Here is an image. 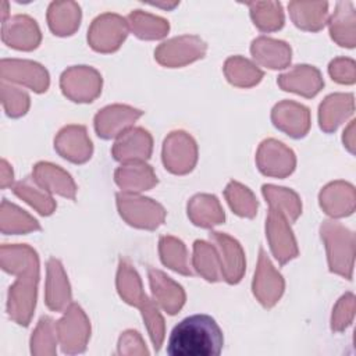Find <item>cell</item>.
Segmentation results:
<instances>
[{
  "mask_svg": "<svg viewBox=\"0 0 356 356\" xmlns=\"http://www.w3.org/2000/svg\"><path fill=\"white\" fill-rule=\"evenodd\" d=\"M224 345L222 331L209 314H193L181 320L167 342L170 356H217Z\"/></svg>",
  "mask_w": 356,
  "mask_h": 356,
  "instance_id": "obj_1",
  "label": "cell"
},
{
  "mask_svg": "<svg viewBox=\"0 0 356 356\" xmlns=\"http://www.w3.org/2000/svg\"><path fill=\"white\" fill-rule=\"evenodd\" d=\"M8 273L19 271L8 295V314L18 324L28 325L36 303V285L39 280V260L35 250L26 248L22 267L4 266Z\"/></svg>",
  "mask_w": 356,
  "mask_h": 356,
  "instance_id": "obj_2",
  "label": "cell"
},
{
  "mask_svg": "<svg viewBox=\"0 0 356 356\" xmlns=\"http://www.w3.org/2000/svg\"><path fill=\"white\" fill-rule=\"evenodd\" d=\"M117 288L121 298L142 310V316L146 321V327L156 350L160 349L164 338V320L160 316L156 306L142 291V282L132 266L125 260H120L117 273Z\"/></svg>",
  "mask_w": 356,
  "mask_h": 356,
  "instance_id": "obj_3",
  "label": "cell"
},
{
  "mask_svg": "<svg viewBox=\"0 0 356 356\" xmlns=\"http://www.w3.org/2000/svg\"><path fill=\"white\" fill-rule=\"evenodd\" d=\"M321 238L325 242L330 270L350 280L355 259L353 232L341 222L324 221L321 225Z\"/></svg>",
  "mask_w": 356,
  "mask_h": 356,
  "instance_id": "obj_4",
  "label": "cell"
},
{
  "mask_svg": "<svg viewBox=\"0 0 356 356\" xmlns=\"http://www.w3.org/2000/svg\"><path fill=\"white\" fill-rule=\"evenodd\" d=\"M117 206L121 217L138 228L154 229L165 217L164 209L149 197L135 196L134 193L121 192L117 195Z\"/></svg>",
  "mask_w": 356,
  "mask_h": 356,
  "instance_id": "obj_5",
  "label": "cell"
},
{
  "mask_svg": "<svg viewBox=\"0 0 356 356\" xmlns=\"http://www.w3.org/2000/svg\"><path fill=\"white\" fill-rule=\"evenodd\" d=\"M56 328L64 353H81L85 350L90 327L83 310L76 303L68 306L64 317L56 323Z\"/></svg>",
  "mask_w": 356,
  "mask_h": 356,
  "instance_id": "obj_6",
  "label": "cell"
},
{
  "mask_svg": "<svg viewBox=\"0 0 356 356\" xmlns=\"http://www.w3.org/2000/svg\"><path fill=\"white\" fill-rule=\"evenodd\" d=\"M60 86L72 102L88 103L93 102L102 92V76L96 70L86 65L71 67L63 72Z\"/></svg>",
  "mask_w": 356,
  "mask_h": 356,
  "instance_id": "obj_7",
  "label": "cell"
},
{
  "mask_svg": "<svg viewBox=\"0 0 356 356\" xmlns=\"http://www.w3.org/2000/svg\"><path fill=\"white\" fill-rule=\"evenodd\" d=\"M197 160V147L192 136L186 132H171L163 146V163L172 174H186L192 171Z\"/></svg>",
  "mask_w": 356,
  "mask_h": 356,
  "instance_id": "obj_8",
  "label": "cell"
},
{
  "mask_svg": "<svg viewBox=\"0 0 356 356\" xmlns=\"http://www.w3.org/2000/svg\"><path fill=\"white\" fill-rule=\"evenodd\" d=\"M128 32V22L117 14L99 15L90 25L88 42L96 51L110 53L120 47Z\"/></svg>",
  "mask_w": 356,
  "mask_h": 356,
  "instance_id": "obj_9",
  "label": "cell"
},
{
  "mask_svg": "<svg viewBox=\"0 0 356 356\" xmlns=\"http://www.w3.org/2000/svg\"><path fill=\"white\" fill-rule=\"evenodd\" d=\"M206 53V43L197 36H179L161 43L156 51V60L165 67H181L189 64L197 58H202Z\"/></svg>",
  "mask_w": 356,
  "mask_h": 356,
  "instance_id": "obj_10",
  "label": "cell"
},
{
  "mask_svg": "<svg viewBox=\"0 0 356 356\" xmlns=\"http://www.w3.org/2000/svg\"><path fill=\"white\" fill-rule=\"evenodd\" d=\"M256 161L264 175L278 178L289 175L296 164L293 152L275 139H267L260 145Z\"/></svg>",
  "mask_w": 356,
  "mask_h": 356,
  "instance_id": "obj_11",
  "label": "cell"
},
{
  "mask_svg": "<svg viewBox=\"0 0 356 356\" xmlns=\"http://www.w3.org/2000/svg\"><path fill=\"white\" fill-rule=\"evenodd\" d=\"M266 231L271 252L280 261V264H285L286 261L298 256L296 241L292 235L286 217L281 211L270 209Z\"/></svg>",
  "mask_w": 356,
  "mask_h": 356,
  "instance_id": "obj_12",
  "label": "cell"
},
{
  "mask_svg": "<svg viewBox=\"0 0 356 356\" xmlns=\"http://www.w3.org/2000/svg\"><path fill=\"white\" fill-rule=\"evenodd\" d=\"M284 292V280L273 267L263 248L259 253V264L253 280V293L264 307L274 306Z\"/></svg>",
  "mask_w": 356,
  "mask_h": 356,
  "instance_id": "obj_13",
  "label": "cell"
},
{
  "mask_svg": "<svg viewBox=\"0 0 356 356\" xmlns=\"http://www.w3.org/2000/svg\"><path fill=\"white\" fill-rule=\"evenodd\" d=\"M143 111L132 108L129 106L114 104L104 107L95 117V129L103 139L118 138L121 134L128 131Z\"/></svg>",
  "mask_w": 356,
  "mask_h": 356,
  "instance_id": "obj_14",
  "label": "cell"
},
{
  "mask_svg": "<svg viewBox=\"0 0 356 356\" xmlns=\"http://www.w3.org/2000/svg\"><path fill=\"white\" fill-rule=\"evenodd\" d=\"M210 241H213L220 254L222 280L228 284H236L241 281L245 271V253L239 242L227 234L210 232Z\"/></svg>",
  "mask_w": 356,
  "mask_h": 356,
  "instance_id": "obj_15",
  "label": "cell"
},
{
  "mask_svg": "<svg viewBox=\"0 0 356 356\" xmlns=\"http://www.w3.org/2000/svg\"><path fill=\"white\" fill-rule=\"evenodd\" d=\"M1 76L17 83H22L35 92H46L49 88V74L44 67L29 60H1Z\"/></svg>",
  "mask_w": 356,
  "mask_h": 356,
  "instance_id": "obj_16",
  "label": "cell"
},
{
  "mask_svg": "<svg viewBox=\"0 0 356 356\" xmlns=\"http://www.w3.org/2000/svg\"><path fill=\"white\" fill-rule=\"evenodd\" d=\"M152 136L143 128H129L113 146V156L121 163L145 161L152 154Z\"/></svg>",
  "mask_w": 356,
  "mask_h": 356,
  "instance_id": "obj_17",
  "label": "cell"
},
{
  "mask_svg": "<svg viewBox=\"0 0 356 356\" xmlns=\"http://www.w3.org/2000/svg\"><path fill=\"white\" fill-rule=\"evenodd\" d=\"M273 124L292 138H302L310 128V113L303 104L284 100L273 108Z\"/></svg>",
  "mask_w": 356,
  "mask_h": 356,
  "instance_id": "obj_18",
  "label": "cell"
},
{
  "mask_svg": "<svg viewBox=\"0 0 356 356\" xmlns=\"http://www.w3.org/2000/svg\"><path fill=\"white\" fill-rule=\"evenodd\" d=\"M54 147L61 157L76 164L89 160L93 150L92 142L86 135V129L81 125L63 128L54 140Z\"/></svg>",
  "mask_w": 356,
  "mask_h": 356,
  "instance_id": "obj_19",
  "label": "cell"
},
{
  "mask_svg": "<svg viewBox=\"0 0 356 356\" xmlns=\"http://www.w3.org/2000/svg\"><path fill=\"white\" fill-rule=\"evenodd\" d=\"M3 42L18 50H32L40 43V31L35 19L28 15H15L3 21Z\"/></svg>",
  "mask_w": 356,
  "mask_h": 356,
  "instance_id": "obj_20",
  "label": "cell"
},
{
  "mask_svg": "<svg viewBox=\"0 0 356 356\" xmlns=\"http://www.w3.org/2000/svg\"><path fill=\"white\" fill-rule=\"evenodd\" d=\"M277 83L284 90L293 92L305 97L316 96L324 86L320 71L312 65H295L289 72L280 75Z\"/></svg>",
  "mask_w": 356,
  "mask_h": 356,
  "instance_id": "obj_21",
  "label": "cell"
},
{
  "mask_svg": "<svg viewBox=\"0 0 356 356\" xmlns=\"http://www.w3.org/2000/svg\"><path fill=\"white\" fill-rule=\"evenodd\" d=\"M147 273L154 302H157L168 314H175L185 303L182 286L174 282L160 270L149 267Z\"/></svg>",
  "mask_w": 356,
  "mask_h": 356,
  "instance_id": "obj_22",
  "label": "cell"
},
{
  "mask_svg": "<svg viewBox=\"0 0 356 356\" xmlns=\"http://www.w3.org/2000/svg\"><path fill=\"white\" fill-rule=\"evenodd\" d=\"M320 204L331 217H345L355 210V188L343 181L328 184L320 192Z\"/></svg>",
  "mask_w": 356,
  "mask_h": 356,
  "instance_id": "obj_23",
  "label": "cell"
},
{
  "mask_svg": "<svg viewBox=\"0 0 356 356\" xmlns=\"http://www.w3.org/2000/svg\"><path fill=\"white\" fill-rule=\"evenodd\" d=\"M353 95L334 93L327 96L320 104V128L325 132L335 131L348 117L353 114Z\"/></svg>",
  "mask_w": 356,
  "mask_h": 356,
  "instance_id": "obj_24",
  "label": "cell"
},
{
  "mask_svg": "<svg viewBox=\"0 0 356 356\" xmlns=\"http://www.w3.org/2000/svg\"><path fill=\"white\" fill-rule=\"evenodd\" d=\"M117 185L125 193H136L147 191L157 184V178L150 165L143 161L136 163H124L118 167L114 174Z\"/></svg>",
  "mask_w": 356,
  "mask_h": 356,
  "instance_id": "obj_25",
  "label": "cell"
},
{
  "mask_svg": "<svg viewBox=\"0 0 356 356\" xmlns=\"http://www.w3.org/2000/svg\"><path fill=\"white\" fill-rule=\"evenodd\" d=\"M71 302V291L61 263L51 257L47 261L46 305L54 312H61Z\"/></svg>",
  "mask_w": 356,
  "mask_h": 356,
  "instance_id": "obj_26",
  "label": "cell"
},
{
  "mask_svg": "<svg viewBox=\"0 0 356 356\" xmlns=\"http://www.w3.org/2000/svg\"><path fill=\"white\" fill-rule=\"evenodd\" d=\"M250 51L257 63L273 70L285 68L291 61V47L285 42L271 38L254 39Z\"/></svg>",
  "mask_w": 356,
  "mask_h": 356,
  "instance_id": "obj_27",
  "label": "cell"
},
{
  "mask_svg": "<svg viewBox=\"0 0 356 356\" xmlns=\"http://www.w3.org/2000/svg\"><path fill=\"white\" fill-rule=\"evenodd\" d=\"M35 181L47 192H56L61 196L75 199L76 186L70 174L58 165L50 163H38L33 168Z\"/></svg>",
  "mask_w": 356,
  "mask_h": 356,
  "instance_id": "obj_28",
  "label": "cell"
},
{
  "mask_svg": "<svg viewBox=\"0 0 356 356\" xmlns=\"http://www.w3.org/2000/svg\"><path fill=\"white\" fill-rule=\"evenodd\" d=\"M330 33L339 46H355V8L352 1L337 3V8L330 21Z\"/></svg>",
  "mask_w": 356,
  "mask_h": 356,
  "instance_id": "obj_29",
  "label": "cell"
},
{
  "mask_svg": "<svg viewBox=\"0 0 356 356\" xmlns=\"http://www.w3.org/2000/svg\"><path fill=\"white\" fill-rule=\"evenodd\" d=\"M188 216L193 224L210 228L224 221L225 216L220 202L213 195H196L188 203Z\"/></svg>",
  "mask_w": 356,
  "mask_h": 356,
  "instance_id": "obj_30",
  "label": "cell"
},
{
  "mask_svg": "<svg viewBox=\"0 0 356 356\" xmlns=\"http://www.w3.org/2000/svg\"><path fill=\"white\" fill-rule=\"evenodd\" d=\"M81 8L72 1H54L49 7L47 21L54 35L65 36L74 33L79 26Z\"/></svg>",
  "mask_w": 356,
  "mask_h": 356,
  "instance_id": "obj_31",
  "label": "cell"
},
{
  "mask_svg": "<svg viewBox=\"0 0 356 356\" xmlns=\"http://www.w3.org/2000/svg\"><path fill=\"white\" fill-rule=\"evenodd\" d=\"M293 24L305 31H320L325 25L327 8L325 1L320 3H300L292 1L288 4Z\"/></svg>",
  "mask_w": 356,
  "mask_h": 356,
  "instance_id": "obj_32",
  "label": "cell"
},
{
  "mask_svg": "<svg viewBox=\"0 0 356 356\" xmlns=\"http://www.w3.org/2000/svg\"><path fill=\"white\" fill-rule=\"evenodd\" d=\"M193 267L207 281L216 282L222 280V268L220 254L216 246L204 241H195L193 243Z\"/></svg>",
  "mask_w": 356,
  "mask_h": 356,
  "instance_id": "obj_33",
  "label": "cell"
},
{
  "mask_svg": "<svg viewBox=\"0 0 356 356\" xmlns=\"http://www.w3.org/2000/svg\"><path fill=\"white\" fill-rule=\"evenodd\" d=\"M14 193L35 207L42 216H49L54 211L56 203L44 188H42L33 178L26 177L14 186Z\"/></svg>",
  "mask_w": 356,
  "mask_h": 356,
  "instance_id": "obj_34",
  "label": "cell"
},
{
  "mask_svg": "<svg viewBox=\"0 0 356 356\" xmlns=\"http://www.w3.org/2000/svg\"><path fill=\"white\" fill-rule=\"evenodd\" d=\"M224 72L227 79L232 85L241 86V88L253 86L259 83L260 79L263 78V71L260 68H257L249 60L239 56L229 57L225 61Z\"/></svg>",
  "mask_w": 356,
  "mask_h": 356,
  "instance_id": "obj_35",
  "label": "cell"
},
{
  "mask_svg": "<svg viewBox=\"0 0 356 356\" xmlns=\"http://www.w3.org/2000/svg\"><path fill=\"white\" fill-rule=\"evenodd\" d=\"M263 195L267 199L270 209L281 211L289 221H295L302 211L300 199L291 189L278 188L274 185H263Z\"/></svg>",
  "mask_w": 356,
  "mask_h": 356,
  "instance_id": "obj_36",
  "label": "cell"
},
{
  "mask_svg": "<svg viewBox=\"0 0 356 356\" xmlns=\"http://www.w3.org/2000/svg\"><path fill=\"white\" fill-rule=\"evenodd\" d=\"M128 26L140 39H161L170 28L165 19L140 10H135L128 15Z\"/></svg>",
  "mask_w": 356,
  "mask_h": 356,
  "instance_id": "obj_37",
  "label": "cell"
},
{
  "mask_svg": "<svg viewBox=\"0 0 356 356\" xmlns=\"http://www.w3.org/2000/svg\"><path fill=\"white\" fill-rule=\"evenodd\" d=\"M159 250H160L163 264L168 266L170 268L181 274H185V275L192 274L188 263L186 248L182 241L174 236H161L159 243Z\"/></svg>",
  "mask_w": 356,
  "mask_h": 356,
  "instance_id": "obj_38",
  "label": "cell"
},
{
  "mask_svg": "<svg viewBox=\"0 0 356 356\" xmlns=\"http://www.w3.org/2000/svg\"><path fill=\"white\" fill-rule=\"evenodd\" d=\"M250 7V15L254 25L264 32H271L282 28L284 25V13L281 3L271 1H256L248 3Z\"/></svg>",
  "mask_w": 356,
  "mask_h": 356,
  "instance_id": "obj_39",
  "label": "cell"
},
{
  "mask_svg": "<svg viewBox=\"0 0 356 356\" xmlns=\"http://www.w3.org/2000/svg\"><path fill=\"white\" fill-rule=\"evenodd\" d=\"M225 197L231 209L241 217H254L257 213V200L253 193L239 182L231 181L225 188Z\"/></svg>",
  "mask_w": 356,
  "mask_h": 356,
  "instance_id": "obj_40",
  "label": "cell"
},
{
  "mask_svg": "<svg viewBox=\"0 0 356 356\" xmlns=\"http://www.w3.org/2000/svg\"><path fill=\"white\" fill-rule=\"evenodd\" d=\"M56 323L49 318H40L36 331L31 339V350L35 355H54L56 353Z\"/></svg>",
  "mask_w": 356,
  "mask_h": 356,
  "instance_id": "obj_41",
  "label": "cell"
},
{
  "mask_svg": "<svg viewBox=\"0 0 356 356\" xmlns=\"http://www.w3.org/2000/svg\"><path fill=\"white\" fill-rule=\"evenodd\" d=\"M1 218H10V227L4 231L6 232H13V234H19V232H28V231H36L40 229L39 222L31 217L28 213L17 207L15 204H10L6 199L3 200L1 204Z\"/></svg>",
  "mask_w": 356,
  "mask_h": 356,
  "instance_id": "obj_42",
  "label": "cell"
},
{
  "mask_svg": "<svg viewBox=\"0 0 356 356\" xmlns=\"http://www.w3.org/2000/svg\"><path fill=\"white\" fill-rule=\"evenodd\" d=\"M355 314V296L353 293H345L334 307L331 317V328L332 331H343L348 325H350Z\"/></svg>",
  "mask_w": 356,
  "mask_h": 356,
  "instance_id": "obj_43",
  "label": "cell"
},
{
  "mask_svg": "<svg viewBox=\"0 0 356 356\" xmlns=\"http://www.w3.org/2000/svg\"><path fill=\"white\" fill-rule=\"evenodd\" d=\"M1 95L10 96L11 100H3V106L6 108L7 115L10 117H21L26 113L29 107V97L25 92L19 90L18 88L6 86V83H1Z\"/></svg>",
  "mask_w": 356,
  "mask_h": 356,
  "instance_id": "obj_44",
  "label": "cell"
},
{
  "mask_svg": "<svg viewBox=\"0 0 356 356\" xmlns=\"http://www.w3.org/2000/svg\"><path fill=\"white\" fill-rule=\"evenodd\" d=\"M331 78L338 83L350 85L355 82V61L350 58H335L328 67Z\"/></svg>",
  "mask_w": 356,
  "mask_h": 356,
  "instance_id": "obj_45",
  "label": "cell"
},
{
  "mask_svg": "<svg viewBox=\"0 0 356 356\" xmlns=\"http://www.w3.org/2000/svg\"><path fill=\"white\" fill-rule=\"evenodd\" d=\"M353 128H355V121H350L348 129L343 132V143L348 147L350 153H355V135H353Z\"/></svg>",
  "mask_w": 356,
  "mask_h": 356,
  "instance_id": "obj_46",
  "label": "cell"
},
{
  "mask_svg": "<svg viewBox=\"0 0 356 356\" xmlns=\"http://www.w3.org/2000/svg\"><path fill=\"white\" fill-rule=\"evenodd\" d=\"M152 6H156V7H164V8H174L175 6H178V3H171V4H164V3H152Z\"/></svg>",
  "mask_w": 356,
  "mask_h": 356,
  "instance_id": "obj_47",
  "label": "cell"
}]
</instances>
